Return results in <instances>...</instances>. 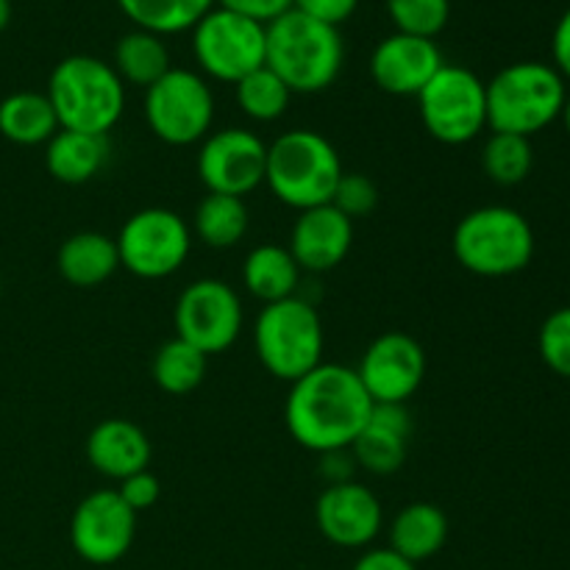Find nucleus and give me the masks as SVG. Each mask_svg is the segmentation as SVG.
Wrapping results in <instances>:
<instances>
[{
  "instance_id": "23",
  "label": "nucleus",
  "mask_w": 570,
  "mask_h": 570,
  "mask_svg": "<svg viewBox=\"0 0 570 570\" xmlns=\"http://www.w3.org/2000/svg\"><path fill=\"white\" fill-rule=\"evenodd\" d=\"M109 159V139L81 131H59L45 148V167L61 184H87Z\"/></svg>"
},
{
  "instance_id": "6",
  "label": "nucleus",
  "mask_w": 570,
  "mask_h": 570,
  "mask_svg": "<svg viewBox=\"0 0 570 570\" xmlns=\"http://www.w3.org/2000/svg\"><path fill=\"white\" fill-rule=\"evenodd\" d=\"M451 250L473 276H515L532 262L534 232L518 209L479 206L456 223Z\"/></svg>"
},
{
  "instance_id": "36",
  "label": "nucleus",
  "mask_w": 570,
  "mask_h": 570,
  "mask_svg": "<svg viewBox=\"0 0 570 570\" xmlns=\"http://www.w3.org/2000/svg\"><path fill=\"white\" fill-rule=\"evenodd\" d=\"M217 6L234 11V14L248 17L254 22H262V26H271L273 20H278V17L293 9V0H217Z\"/></svg>"
},
{
  "instance_id": "9",
  "label": "nucleus",
  "mask_w": 570,
  "mask_h": 570,
  "mask_svg": "<svg viewBox=\"0 0 570 570\" xmlns=\"http://www.w3.org/2000/svg\"><path fill=\"white\" fill-rule=\"evenodd\" d=\"M145 122L161 142H204L215 122V95L204 76L184 67H173L154 87L145 89Z\"/></svg>"
},
{
  "instance_id": "20",
  "label": "nucleus",
  "mask_w": 570,
  "mask_h": 570,
  "mask_svg": "<svg viewBox=\"0 0 570 570\" xmlns=\"http://www.w3.org/2000/svg\"><path fill=\"white\" fill-rule=\"evenodd\" d=\"M83 449H87L89 465L100 476L115 479V482H122V479L145 471L150 465V456H154L148 434L134 421H126V417L100 421L89 432Z\"/></svg>"
},
{
  "instance_id": "26",
  "label": "nucleus",
  "mask_w": 570,
  "mask_h": 570,
  "mask_svg": "<svg viewBox=\"0 0 570 570\" xmlns=\"http://www.w3.org/2000/svg\"><path fill=\"white\" fill-rule=\"evenodd\" d=\"M111 67L122 78V83L142 89L154 87L161 76L173 70L170 50H167L165 39L159 33L139 31V28L120 37L115 48V65Z\"/></svg>"
},
{
  "instance_id": "13",
  "label": "nucleus",
  "mask_w": 570,
  "mask_h": 570,
  "mask_svg": "<svg viewBox=\"0 0 570 570\" xmlns=\"http://www.w3.org/2000/svg\"><path fill=\"white\" fill-rule=\"evenodd\" d=\"M267 142L248 128H220L200 142L198 176L206 193L245 198L265 184Z\"/></svg>"
},
{
  "instance_id": "39",
  "label": "nucleus",
  "mask_w": 570,
  "mask_h": 570,
  "mask_svg": "<svg viewBox=\"0 0 570 570\" xmlns=\"http://www.w3.org/2000/svg\"><path fill=\"white\" fill-rule=\"evenodd\" d=\"M354 570H417V566L395 554L393 549H373L356 560Z\"/></svg>"
},
{
  "instance_id": "4",
  "label": "nucleus",
  "mask_w": 570,
  "mask_h": 570,
  "mask_svg": "<svg viewBox=\"0 0 570 570\" xmlns=\"http://www.w3.org/2000/svg\"><path fill=\"white\" fill-rule=\"evenodd\" d=\"M343 173L337 148L312 128H293L267 145L265 184L289 209L304 212L332 204Z\"/></svg>"
},
{
  "instance_id": "38",
  "label": "nucleus",
  "mask_w": 570,
  "mask_h": 570,
  "mask_svg": "<svg viewBox=\"0 0 570 570\" xmlns=\"http://www.w3.org/2000/svg\"><path fill=\"white\" fill-rule=\"evenodd\" d=\"M354 468L356 462L354 456H351V449H340V451H326V454H321V468H317V473H321V479L328 488V484L354 482V479H351Z\"/></svg>"
},
{
  "instance_id": "24",
  "label": "nucleus",
  "mask_w": 570,
  "mask_h": 570,
  "mask_svg": "<svg viewBox=\"0 0 570 570\" xmlns=\"http://www.w3.org/2000/svg\"><path fill=\"white\" fill-rule=\"evenodd\" d=\"M301 282V267L289 248L276 243L256 245L243 262V284L262 304L293 298Z\"/></svg>"
},
{
  "instance_id": "16",
  "label": "nucleus",
  "mask_w": 570,
  "mask_h": 570,
  "mask_svg": "<svg viewBox=\"0 0 570 570\" xmlns=\"http://www.w3.org/2000/svg\"><path fill=\"white\" fill-rule=\"evenodd\" d=\"M317 532L340 549H365L382 532L384 510L371 488L360 482L328 484L315 504Z\"/></svg>"
},
{
  "instance_id": "3",
  "label": "nucleus",
  "mask_w": 570,
  "mask_h": 570,
  "mask_svg": "<svg viewBox=\"0 0 570 570\" xmlns=\"http://www.w3.org/2000/svg\"><path fill=\"white\" fill-rule=\"evenodd\" d=\"M48 100L65 131L106 137L126 111V83L98 56L76 53L53 67Z\"/></svg>"
},
{
  "instance_id": "31",
  "label": "nucleus",
  "mask_w": 570,
  "mask_h": 570,
  "mask_svg": "<svg viewBox=\"0 0 570 570\" xmlns=\"http://www.w3.org/2000/svg\"><path fill=\"white\" fill-rule=\"evenodd\" d=\"M234 89H237V104L243 115L256 122L278 120L287 111L289 98H293L287 83L271 67H259V70L248 72V76L234 83Z\"/></svg>"
},
{
  "instance_id": "10",
  "label": "nucleus",
  "mask_w": 570,
  "mask_h": 570,
  "mask_svg": "<svg viewBox=\"0 0 570 570\" xmlns=\"http://www.w3.org/2000/svg\"><path fill=\"white\" fill-rule=\"evenodd\" d=\"M120 267L137 278H167L187 262L193 248V228L178 212L150 206L122 223L115 237Z\"/></svg>"
},
{
  "instance_id": "11",
  "label": "nucleus",
  "mask_w": 570,
  "mask_h": 570,
  "mask_svg": "<svg viewBox=\"0 0 570 570\" xmlns=\"http://www.w3.org/2000/svg\"><path fill=\"white\" fill-rule=\"evenodd\" d=\"M193 53L206 76L237 83L265 67V26L215 6L193 28Z\"/></svg>"
},
{
  "instance_id": "37",
  "label": "nucleus",
  "mask_w": 570,
  "mask_h": 570,
  "mask_svg": "<svg viewBox=\"0 0 570 570\" xmlns=\"http://www.w3.org/2000/svg\"><path fill=\"white\" fill-rule=\"evenodd\" d=\"M356 6H360V0H293L295 11L328 22V26H340V22L348 20Z\"/></svg>"
},
{
  "instance_id": "14",
  "label": "nucleus",
  "mask_w": 570,
  "mask_h": 570,
  "mask_svg": "<svg viewBox=\"0 0 570 570\" xmlns=\"http://www.w3.org/2000/svg\"><path fill=\"white\" fill-rule=\"evenodd\" d=\"M137 512L117 490H95L78 501L70 521L72 551L89 566H111L131 551Z\"/></svg>"
},
{
  "instance_id": "18",
  "label": "nucleus",
  "mask_w": 570,
  "mask_h": 570,
  "mask_svg": "<svg viewBox=\"0 0 570 570\" xmlns=\"http://www.w3.org/2000/svg\"><path fill=\"white\" fill-rule=\"evenodd\" d=\"M351 245H354V223L332 204L298 212V220L289 234V254L306 273L334 271L351 254Z\"/></svg>"
},
{
  "instance_id": "12",
  "label": "nucleus",
  "mask_w": 570,
  "mask_h": 570,
  "mask_svg": "<svg viewBox=\"0 0 570 570\" xmlns=\"http://www.w3.org/2000/svg\"><path fill=\"white\" fill-rule=\"evenodd\" d=\"M173 321L176 337L187 340L206 356L223 354L243 332V301L232 284L220 278H198L178 295Z\"/></svg>"
},
{
  "instance_id": "30",
  "label": "nucleus",
  "mask_w": 570,
  "mask_h": 570,
  "mask_svg": "<svg viewBox=\"0 0 570 570\" xmlns=\"http://www.w3.org/2000/svg\"><path fill=\"white\" fill-rule=\"evenodd\" d=\"M534 165V150L527 137L518 134H490L482 148L484 176L499 187H515L527 181Z\"/></svg>"
},
{
  "instance_id": "33",
  "label": "nucleus",
  "mask_w": 570,
  "mask_h": 570,
  "mask_svg": "<svg viewBox=\"0 0 570 570\" xmlns=\"http://www.w3.org/2000/svg\"><path fill=\"white\" fill-rule=\"evenodd\" d=\"M538 348L549 371L570 379V306L554 309L546 317L538 334Z\"/></svg>"
},
{
  "instance_id": "2",
  "label": "nucleus",
  "mask_w": 570,
  "mask_h": 570,
  "mask_svg": "<svg viewBox=\"0 0 570 570\" xmlns=\"http://www.w3.org/2000/svg\"><path fill=\"white\" fill-rule=\"evenodd\" d=\"M345 61L337 26L289 9L265 26V67H271L289 92L315 95L337 81Z\"/></svg>"
},
{
  "instance_id": "42",
  "label": "nucleus",
  "mask_w": 570,
  "mask_h": 570,
  "mask_svg": "<svg viewBox=\"0 0 570 570\" xmlns=\"http://www.w3.org/2000/svg\"><path fill=\"white\" fill-rule=\"evenodd\" d=\"M562 122H566V131L570 134V95L566 98V106H562Z\"/></svg>"
},
{
  "instance_id": "22",
  "label": "nucleus",
  "mask_w": 570,
  "mask_h": 570,
  "mask_svg": "<svg viewBox=\"0 0 570 570\" xmlns=\"http://www.w3.org/2000/svg\"><path fill=\"white\" fill-rule=\"evenodd\" d=\"M61 278L72 287H98L109 282L120 267L117 243L100 232H78L61 243L56 256Z\"/></svg>"
},
{
  "instance_id": "21",
  "label": "nucleus",
  "mask_w": 570,
  "mask_h": 570,
  "mask_svg": "<svg viewBox=\"0 0 570 570\" xmlns=\"http://www.w3.org/2000/svg\"><path fill=\"white\" fill-rule=\"evenodd\" d=\"M449 540V518L432 501H412L390 523V549L412 566L432 560Z\"/></svg>"
},
{
  "instance_id": "32",
  "label": "nucleus",
  "mask_w": 570,
  "mask_h": 570,
  "mask_svg": "<svg viewBox=\"0 0 570 570\" xmlns=\"http://www.w3.org/2000/svg\"><path fill=\"white\" fill-rule=\"evenodd\" d=\"M387 14L399 33L434 39L449 26L451 3L449 0H387Z\"/></svg>"
},
{
  "instance_id": "35",
  "label": "nucleus",
  "mask_w": 570,
  "mask_h": 570,
  "mask_svg": "<svg viewBox=\"0 0 570 570\" xmlns=\"http://www.w3.org/2000/svg\"><path fill=\"white\" fill-rule=\"evenodd\" d=\"M117 493H120V499L126 501V504L139 515V512L150 510V507L159 501L161 484H159V479L150 473V468H145V471H139V473H134V476L117 482Z\"/></svg>"
},
{
  "instance_id": "41",
  "label": "nucleus",
  "mask_w": 570,
  "mask_h": 570,
  "mask_svg": "<svg viewBox=\"0 0 570 570\" xmlns=\"http://www.w3.org/2000/svg\"><path fill=\"white\" fill-rule=\"evenodd\" d=\"M9 22H11V0H0V31H6Z\"/></svg>"
},
{
  "instance_id": "40",
  "label": "nucleus",
  "mask_w": 570,
  "mask_h": 570,
  "mask_svg": "<svg viewBox=\"0 0 570 570\" xmlns=\"http://www.w3.org/2000/svg\"><path fill=\"white\" fill-rule=\"evenodd\" d=\"M551 50H554L557 72H560L562 78H570V9L560 17V22H557Z\"/></svg>"
},
{
  "instance_id": "34",
  "label": "nucleus",
  "mask_w": 570,
  "mask_h": 570,
  "mask_svg": "<svg viewBox=\"0 0 570 570\" xmlns=\"http://www.w3.org/2000/svg\"><path fill=\"white\" fill-rule=\"evenodd\" d=\"M379 204V189L365 173H343L334 187L332 206L337 212H343L351 223L367 217Z\"/></svg>"
},
{
  "instance_id": "17",
  "label": "nucleus",
  "mask_w": 570,
  "mask_h": 570,
  "mask_svg": "<svg viewBox=\"0 0 570 570\" xmlns=\"http://www.w3.org/2000/svg\"><path fill=\"white\" fill-rule=\"evenodd\" d=\"M443 65V53H440L434 39L395 31L373 50L371 76L382 92L399 95V98H417Z\"/></svg>"
},
{
  "instance_id": "8",
  "label": "nucleus",
  "mask_w": 570,
  "mask_h": 570,
  "mask_svg": "<svg viewBox=\"0 0 570 570\" xmlns=\"http://www.w3.org/2000/svg\"><path fill=\"white\" fill-rule=\"evenodd\" d=\"M417 115L438 142H473L488 128L484 81L468 67L443 65L417 95Z\"/></svg>"
},
{
  "instance_id": "1",
  "label": "nucleus",
  "mask_w": 570,
  "mask_h": 570,
  "mask_svg": "<svg viewBox=\"0 0 570 570\" xmlns=\"http://www.w3.org/2000/svg\"><path fill=\"white\" fill-rule=\"evenodd\" d=\"M373 399L362 387L356 367L321 362L306 376L289 384L284 423L301 449L326 454L351 449L371 417Z\"/></svg>"
},
{
  "instance_id": "25",
  "label": "nucleus",
  "mask_w": 570,
  "mask_h": 570,
  "mask_svg": "<svg viewBox=\"0 0 570 570\" xmlns=\"http://www.w3.org/2000/svg\"><path fill=\"white\" fill-rule=\"evenodd\" d=\"M59 120L42 92H14L0 100V134L14 145H48Z\"/></svg>"
},
{
  "instance_id": "15",
  "label": "nucleus",
  "mask_w": 570,
  "mask_h": 570,
  "mask_svg": "<svg viewBox=\"0 0 570 570\" xmlns=\"http://www.w3.org/2000/svg\"><path fill=\"white\" fill-rule=\"evenodd\" d=\"M356 376L373 404H406L426 379V351L406 332H384L365 348Z\"/></svg>"
},
{
  "instance_id": "7",
  "label": "nucleus",
  "mask_w": 570,
  "mask_h": 570,
  "mask_svg": "<svg viewBox=\"0 0 570 570\" xmlns=\"http://www.w3.org/2000/svg\"><path fill=\"white\" fill-rule=\"evenodd\" d=\"M323 323L309 301L284 298L262 306L254 323V348L262 367L282 382H298L323 362Z\"/></svg>"
},
{
  "instance_id": "5",
  "label": "nucleus",
  "mask_w": 570,
  "mask_h": 570,
  "mask_svg": "<svg viewBox=\"0 0 570 570\" xmlns=\"http://www.w3.org/2000/svg\"><path fill=\"white\" fill-rule=\"evenodd\" d=\"M484 92L490 131L527 139L560 120L568 98L566 78L543 61H518L504 67L484 83Z\"/></svg>"
},
{
  "instance_id": "29",
  "label": "nucleus",
  "mask_w": 570,
  "mask_h": 570,
  "mask_svg": "<svg viewBox=\"0 0 570 570\" xmlns=\"http://www.w3.org/2000/svg\"><path fill=\"white\" fill-rule=\"evenodd\" d=\"M206 360L209 356L189 345L187 340L173 337L159 345L150 362V376L156 387L167 395H187L200 387L206 379Z\"/></svg>"
},
{
  "instance_id": "19",
  "label": "nucleus",
  "mask_w": 570,
  "mask_h": 570,
  "mask_svg": "<svg viewBox=\"0 0 570 570\" xmlns=\"http://www.w3.org/2000/svg\"><path fill=\"white\" fill-rule=\"evenodd\" d=\"M412 417L406 404H373L365 429L351 443V456L373 476H390L406 460Z\"/></svg>"
},
{
  "instance_id": "28",
  "label": "nucleus",
  "mask_w": 570,
  "mask_h": 570,
  "mask_svg": "<svg viewBox=\"0 0 570 570\" xmlns=\"http://www.w3.org/2000/svg\"><path fill=\"white\" fill-rule=\"evenodd\" d=\"M117 6L139 31L167 37L193 31L215 9L217 0H117Z\"/></svg>"
},
{
  "instance_id": "27",
  "label": "nucleus",
  "mask_w": 570,
  "mask_h": 570,
  "mask_svg": "<svg viewBox=\"0 0 570 570\" xmlns=\"http://www.w3.org/2000/svg\"><path fill=\"white\" fill-rule=\"evenodd\" d=\"M248 206L243 198H234V195H220V193H206V198L200 200L198 209L193 217V232L195 237L204 245L217 250L234 248L239 239L248 234Z\"/></svg>"
}]
</instances>
